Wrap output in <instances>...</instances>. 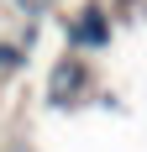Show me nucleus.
Wrapping results in <instances>:
<instances>
[{"instance_id": "obj_1", "label": "nucleus", "mask_w": 147, "mask_h": 152, "mask_svg": "<svg viewBox=\"0 0 147 152\" xmlns=\"http://www.w3.org/2000/svg\"><path fill=\"white\" fill-rule=\"evenodd\" d=\"M68 42H79V47H105V42H110V21H105V11H84V21L68 26Z\"/></svg>"}, {"instance_id": "obj_2", "label": "nucleus", "mask_w": 147, "mask_h": 152, "mask_svg": "<svg viewBox=\"0 0 147 152\" xmlns=\"http://www.w3.org/2000/svg\"><path fill=\"white\" fill-rule=\"evenodd\" d=\"M21 68V47H0V74H16Z\"/></svg>"}]
</instances>
